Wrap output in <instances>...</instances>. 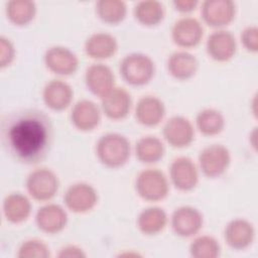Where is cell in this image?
Returning <instances> with one entry per match:
<instances>
[{"mask_svg": "<svg viewBox=\"0 0 258 258\" xmlns=\"http://www.w3.org/2000/svg\"><path fill=\"white\" fill-rule=\"evenodd\" d=\"M1 143L15 161L35 164L48 154L53 141L50 118L37 109H20L1 118Z\"/></svg>", "mask_w": 258, "mask_h": 258, "instance_id": "obj_1", "label": "cell"}, {"mask_svg": "<svg viewBox=\"0 0 258 258\" xmlns=\"http://www.w3.org/2000/svg\"><path fill=\"white\" fill-rule=\"evenodd\" d=\"M131 154V145L126 136L109 132L102 135L96 143V155L99 161L109 168H119L127 163Z\"/></svg>", "mask_w": 258, "mask_h": 258, "instance_id": "obj_2", "label": "cell"}, {"mask_svg": "<svg viewBox=\"0 0 258 258\" xmlns=\"http://www.w3.org/2000/svg\"><path fill=\"white\" fill-rule=\"evenodd\" d=\"M119 71L127 84L139 87L152 80L155 74V63L147 54L132 52L122 58Z\"/></svg>", "mask_w": 258, "mask_h": 258, "instance_id": "obj_3", "label": "cell"}, {"mask_svg": "<svg viewBox=\"0 0 258 258\" xmlns=\"http://www.w3.org/2000/svg\"><path fill=\"white\" fill-rule=\"evenodd\" d=\"M135 190L144 201L159 202L168 196L169 181L161 170L146 168L136 176Z\"/></svg>", "mask_w": 258, "mask_h": 258, "instance_id": "obj_4", "label": "cell"}, {"mask_svg": "<svg viewBox=\"0 0 258 258\" xmlns=\"http://www.w3.org/2000/svg\"><path fill=\"white\" fill-rule=\"evenodd\" d=\"M25 186L33 200L48 202L56 196L59 188V179L53 170L39 167L29 172L25 180Z\"/></svg>", "mask_w": 258, "mask_h": 258, "instance_id": "obj_5", "label": "cell"}, {"mask_svg": "<svg viewBox=\"0 0 258 258\" xmlns=\"http://www.w3.org/2000/svg\"><path fill=\"white\" fill-rule=\"evenodd\" d=\"M231 163V153L222 144H212L203 148L199 154V168L204 175L216 178L223 175Z\"/></svg>", "mask_w": 258, "mask_h": 258, "instance_id": "obj_6", "label": "cell"}, {"mask_svg": "<svg viewBox=\"0 0 258 258\" xmlns=\"http://www.w3.org/2000/svg\"><path fill=\"white\" fill-rule=\"evenodd\" d=\"M98 191L88 182L71 184L63 196L66 207L76 214H85L92 211L98 204Z\"/></svg>", "mask_w": 258, "mask_h": 258, "instance_id": "obj_7", "label": "cell"}, {"mask_svg": "<svg viewBox=\"0 0 258 258\" xmlns=\"http://www.w3.org/2000/svg\"><path fill=\"white\" fill-rule=\"evenodd\" d=\"M236 10V4L232 0H206L202 3L201 13L208 25L224 29L234 20Z\"/></svg>", "mask_w": 258, "mask_h": 258, "instance_id": "obj_8", "label": "cell"}, {"mask_svg": "<svg viewBox=\"0 0 258 258\" xmlns=\"http://www.w3.org/2000/svg\"><path fill=\"white\" fill-rule=\"evenodd\" d=\"M43 61L48 71L58 76H71L79 68L77 54L62 45L48 47L44 52Z\"/></svg>", "mask_w": 258, "mask_h": 258, "instance_id": "obj_9", "label": "cell"}, {"mask_svg": "<svg viewBox=\"0 0 258 258\" xmlns=\"http://www.w3.org/2000/svg\"><path fill=\"white\" fill-rule=\"evenodd\" d=\"M199 168L189 157L178 156L170 163L169 178L178 190H192L199 183Z\"/></svg>", "mask_w": 258, "mask_h": 258, "instance_id": "obj_10", "label": "cell"}, {"mask_svg": "<svg viewBox=\"0 0 258 258\" xmlns=\"http://www.w3.org/2000/svg\"><path fill=\"white\" fill-rule=\"evenodd\" d=\"M204 218L202 213L195 207L181 206L176 208L170 218L173 232L182 238L196 236L202 229Z\"/></svg>", "mask_w": 258, "mask_h": 258, "instance_id": "obj_11", "label": "cell"}, {"mask_svg": "<svg viewBox=\"0 0 258 258\" xmlns=\"http://www.w3.org/2000/svg\"><path fill=\"white\" fill-rule=\"evenodd\" d=\"M204 36V27L195 17L183 16L171 28V39L179 47L190 48L199 45Z\"/></svg>", "mask_w": 258, "mask_h": 258, "instance_id": "obj_12", "label": "cell"}, {"mask_svg": "<svg viewBox=\"0 0 258 258\" xmlns=\"http://www.w3.org/2000/svg\"><path fill=\"white\" fill-rule=\"evenodd\" d=\"M164 140L174 148H184L191 144L195 139V127L183 116H172L162 128Z\"/></svg>", "mask_w": 258, "mask_h": 258, "instance_id": "obj_13", "label": "cell"}, {"mask_svg": "<svg viewBox=\"0 0 258 258\" xmlns=\"http://www.w3.org/2000/svg\"><path fill=\"white\" fill-rule=\"evenodd\" d=\"M208 55L219 62L232 59L237 51V40L232 32L226 29H216L206 42Z\"/></svg>", "mask_w": 258, "mask_h": 258, "instance_id": "obj_14", "label": "cell"}, {"mask_svg": "<svg viewBox=\"0 0 258 258\" xmlns=\"http://www.w3.org/2000/svg\"><path fill=\"white\" fill-rule=\"evenodd\" d=\"M102 110L94 101L82 99L76 102L71 110L72 124L80 131L89 132L99 126Z\"/></svg>", "mask_w": 258, "mask_h": 258, "instance_id": "obj_15", "label": "cell"}, {"mask_svg": "<svg viewBox=\"0 0 258 258\" xmlns=\"http://www.w3.org/2000/svg\"><path fill=\"white\" fill-rule=\"evenodd\" d=\"M85 83L90 92L100 99L116 87L113 71L102 62L93 63L87 68Z\"/></svg>", "mask_w": 258, "mask_h": 258, "instance_id": "obj_16", "label": "cell"}, {"mask_svg": "<svg viewBox=\"0 0 258 258\" xmlns=\"http://www.w3.org/2000/svg\"><path fill=\"white\" fill-rule=\"evenodd\" d=\"M132 108L131 94L122 87H115L101 98V110L111 120H122Z\"/></svg>", "mask_w": 258, "mask_h": 258, "instance_id": "obj_17", "label": "cell"}, {"mask_svg": "<svg viewBox=\"0 0 258 258\" xmlns=\"http://www.w3.org/2000/svg\"><path fill=\"white\" fill-rule=\"evenodd\" d=\"M37 228L46 234H57L68 224L67 211L57 204L48 203L40 207L35 214Z\"/></svg>", "mask_w": 258, "mask_h": 258, "instance_id": "obj_18", "label": "cell"}, {"mask_svg": "<svg viewBox=\"0 0 258 258\" xmlns=\"http://www.w3.org/2000/svg\"><path fill=\"white\" fill-rule=\"evenodd\" d=\"M224 238L229 247L234 250L248 248L255 239V228L253 224L242 218L230 221L224 231Z\"/></svg>", "mask_w": 258, "mask_h": 258, "instance_id": "obj_19", "label": "cell"}, {"mask_svg": "<svg viewBox=\"0 0 258 258\" xmlns=\"http://www.w3.org/2000/svg\"><path fill=\"white\" fill-rule=\"evenodd\" d=\"M74 90L70 84L54 79L45 84L42 90V99L46 107L53 111H63L73 102Z\"/></svg>", "mask_w": 258, "mask_h": 258, "instance_id": "obj_20", "label": "cell"}, {"mask_svg": "<svg viewBox=\"0 0 258 258\" xmlns=\"http://www.w3.org/2000/svg\"><path fill=\"white\" fill-rule=\"evenodd\" d=\"M165 105L156 96H143L138 100L134 108L136 121L146 127L158 125L165 116Z\"/></svg>", "mask_w": 258, "mask_h": 258, "instance_id": "obj_21", "label": "cell"}, {"mask_svg": "<svg viewBox=\"0 0 258 258\" xmlns=\"http://www.w3.org/2000/svg\"><path fill=\"white\" fill-rule=\"evenodd\" d=\"M86 54L97 60H103L112 57L118 49V42L114 35L108 32H95L85 41Z\"/></svg>", "mask_w": 258, "mask_h": 258, "instance_id": "obj_22", "label": "cell"}, {"mask_svg": "<svg viewBox=\"0 0 258 258\" xmlns=\"http://www.w3.org/2000/svg\"><path fill=\"white\" fill-rule=\"evenodd\" d=\"M166 68L172 78L179 81H186L197 74L199 61L192 53L185 50H177L168 56Z\"/></svg>", "mask_w": 258, "mask_h": 258, "instance_id": "obj_23", "label": "cell"}, {"mask_svg": "<svg viewBox=\"0 0 258 258\" xmlns=\"http://www.w3.org/2000/svg\"><path fill=\"white\" fill-rule=\"evenodd\" d=\"M32 206L30 200L20 192L9 194L3 201L4 217L12 224L25 222L29 218Z\"/></svg>", "mask_w": 258, "mask_h": 258, "instance_id": "obj_24", "label": "cell"}, {"mask_svg": "<svg viewBox=\"0 0 258 258\" xmlns=\"http://www.w3.org/2000/svg\"><path fill=\"white\" fill-rule=\"evenodd\" d=\"M168 222L166 212L159 207H148L142 210L137 217L139 231L147 236L157 235L164 230Z\"/></svg>", "mask_w": 258, "mask_h": 258, "instance_id": "obj_25", "label": "cell"}, {"mask_svg": "<svg viewBox=\"0 0 258 258\" xmlns=\"http://www.w3.org/2000/svg\"><path fill=\"white\" fill-rule=\"evenodd\" d=\"M134 150L137 159L147 164L158 162L165 153L163 142L153 135H146L139 138L135 144Z\"/></svg>", "mask_w": 258, "mask_h": 258, "instance_id": "obj_26", "label": "cell"}, {"mask_svg": "<svg viewBox=\"0 0 258 258\" xmlns=\"http://www.w3.org/2000/svg\"><path fill=\"white\" fill-rule=\"evenodd\" d=\"M133 14L140 24L151 27L158 25L163 20L165 8L157 0H142L135 4Z\"/></svg>", "mask_w": 258, "mask_h": 258, "instance_id": "obj_27", "label": "cell"}, {"mask_svg": "<svg viewBox=\"0 0 258 258\" xmlns=\"http://www.w3.org/2000/svg\"><path fill=\"white\" fill-rule=\"evenodd\" d=\"M36 4L31 0H10L6 3V16L17 26L29 24L36 15Z\"/></svg>", "mask_w": 258, "mask_h": 258, "instance_id": "obj_28", "label": "cell"}, {"mask_svg": "<svg viewBox=\"0 0 258 258\" xmlns=\"http://www.w3.org/2000/svg\"><path fill=\"white\" fill-rule=\"evenodd\" d=\"M197 129L205 136L220 134L225 128L224 115L215 108H205L196 117Z\"/></svg>", "mask_w": 258, "mask_h": 258, "instance_id": "obj_29", "label": "cell"}, {"mask_svg": "<svg viewBox=\"0 0 258 258\" xmlns=\"http://www.w3.org/2000/svg\"><path fill=\"white\" fill-rule=\"evenodd\" d=\"M98 17L107 24H118L127 15V5L122 0H99L96 2Z\"/></svg>", "mask_w": 258, "mask_h": 258, "instance_id": "obj_30", "label": "cell"}, {"mask_svg": "<svg viewBox=\"0 0 258 258\" xmlns=\"http://www.w3.org/2000/svg\"><path fill=\"white\" fill-rule=\"evenodd\" d=\"M188 250L195 258H216L220 255L221 246L215 237L201 235L191 241Z\"/></svg>", "mask_w": 258, "mask_h": 258, "instance_id": "obj_31", "label": "cell"}, {"mask_svg": "<svg viewBox=\"0 0 258 258\" xmlns=\"http://www.w3.org/2000/svg\"><path fill=\"white\" fill-rule=\"evenodd\" d=\"M49 256V247L38 239L23 241L17 251V257L19 258H47Z\"/></svg>", "mask_w": 258, "mask_h": 258, "instance_id": "obj_32", "label": "cell"}, {"mask_svg": "<svg viewBox=\"0 0 258 258\" xmlns=\"http://www.w3.org/2000/svg\"><path fill=\"white\" fill-rule=\"evenodd\" d=\"M241 43L249 52L258 51V28L255 25L245 27L241 32Z\"/></svg>", "mask_w": 258, "mask_h": 258, "instance_id": "obj_33", "label": "cell"}, {"mask_svg": "<svg viewBox=\"0 0 258 258\" xmlns=\"http://www.w3.org/2000/svg\"><path fill=\"white\" fill-rule=\"evenodd\" d=\"M15 58V47L13 42L6 36H0V67L6 68Z\"/></svg>", "mask_w": 258, "mask_h": 258, "instance_id": "obj_34", "label": "cell"}, {"mask_svg": "<svg viewBox=\"0 0 258 258\" xmlns=\"http://www.w3.org/2000/svg\"><path fill=\"white\" fill-rule=\"evenodd\" d=\"M57 256L60 258H80L86 257V253L79 246L67 245L59 250Z\"/></svg>", "mask_w": 258, "mask_h": 258, "instance_id": "obj_35", "label": "cell"}, {"mask_svg": "<svg viewBox=\"0 0 258 258\" xmlns=\"http://www.w3.org/2000/svg\"><path fill=\"white\" fill-rule=\"evenodd\" d=\"M198 4L199 2L197 0H174L172 2L175 10L181 13H189L194 11Z\"/></svg>", "mask_w": 258, "mask_h": 258, "instance_id": "obj_36", "label": "cell"}]
</instances>
